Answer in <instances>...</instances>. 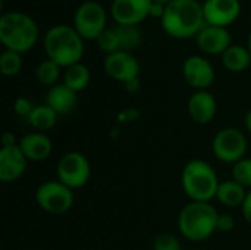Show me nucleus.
<instances>
[{"instance_id": "1", "label": "nucleus", "mask_w": 251, "mask_h": 250, "mask_svg": "<svg viewBox=\"0 0 251 250\" xmlns=\"http://www.w3.org/2000/svg\"><path fill=\"white\" fill-rule=\"evenodd\" d=\"M163 31L174 38L197 37L206 27L203 4L199 0H174L160 19Z\"/></svg>"}, {"instance_id": "2", "label": "nucleus", "mask_w": 251, "mask_h": 250, "mask_svg": "<svg viewBox=\"0 0 251 250\" xmlns=\"http://www.w3.org/2000/svg\"><path fill=\"white\" fill-rule=\"evenodd\" d=\"M43 44L47 59L56 62L65 69L79 63L85 52L84 38L74 27L65 24L51 27L46 32Z\"/></svg>"}, {"instance_id": "3", "label": "nucleus", "mask_w": 251, "mask_h": 250, "mask_svg": "<svg viewBox=\"0 0 251 250\" xmlns=\"http://www.w3.org/2000/svg\"><path fill=\"white\" fill-rule=\"evenodd\" d=\"M218 217L210 202H188L178 215V230L187 240L200 243L216 233Z\"/></svg>"}, {"instance_id": "4", "label": "nucleus", "mask_w": 251, "mask_h": 250, "mask_svg": "<svg viewBox=\"0 0 251 250\" xmlns=\"http://www.w3.org/2000/svg\"><path fill=\"white\" fill-rule=\"evenodd\" d=\"M219 184L216 171L203 159H191L182 168L181 186L191 202H212L216 199Z\"/></svg>"}, {"instance_id": "5", "label": "nucleus", "mask_w": 251, "mask_h": 250, "mask_svg": "<svg viewBox=\"0 0 251 250\" xmlns=\"http://www.w3.org/2000/svg\"><path fill=\"white\" fill-rule=\"evenodd\" d=\"M38 40V25L26 13L7 12L0 18L1 44L18 53L31 50Z\"/></svg>"}, {"instance_id": "6", "label": "nucleus", "mask_w": 251, "mask_h": 250, "mask_svg": "<svg viewBox=\"0 0 251 250\" xmlns=\"http://www.w3.org/2000/svg\"><path fill=\"white\" fill-rule=\"evenodd\" d=\"M212 150L218 161L234 165L246 158V153L249 150V140L241 130L226 127L215 134Z\"/></svg>"}, {"instance_id": "7", "label": "nucleus", "mask_w": 251, "mask_h": 250, "mask_svg": "<svg viewBox=\"0 0 251 250\" xmlns=\"http://www.w3.org/2000/svg\"><path fill=\"white\" fill-rule=\"evenodd\" d=\"M74 190L59 180L44 181L35 190L37 205L47 214L63 215L74 206Z\"/></svg>"}, {"instance_id": "8", "label": "nucleus", "mask_w": 251, "mask_h": 250, "mask_svg": "<svg viewBox=\"0 0 251 250\" xmlns=\"http://www.w3.org/2000/svg\"><path fill=\"white\" fill-rule=\"evenodd\" d=\"M56 175L71 190L84 187L91 175V165L85 155L81 152H66L57 162Z\"/></svg>"}, {"instance_id": "9", "label": "nucleus", "mask_w": 251, "mask_h": 250, "mask_svg": "<svg viewBox=\"0 0 251 250\" xmlns=\"http://www.w3.org/2000/svg\"><path fill=\"white\" fill-rule=\"evenodd\" d=\"M74 28L84 40H96L106 29V10L99 1H84L74 15Z\"/></svg>"}, {"instance_id": "10", "label": "nucleus", "mask_w": 251, "mask_h": 250, "mask_svg": "<svg viewBox=\"0 0 251 250\" xmlns=\"http://www.w3.org/2000/svg\"><path fill=\"white\" fill-rule=\"evenodd\" d=\"M153 0H113L110 15L118 25H140L150 16Z\"/></svg>"}, {"instance_id": "11", "label": "nucleus", "mask_w": 251, "mask_h": 250, "mask_svg": "<svg viewBox=\"0 0 251 250\" xmlns=\"http://www.w3.org/2000/svg\"><path fill=\"white\" fill-rule=\"evenodd\" d=\"M104 71L106 74L122 84H126L140 75V62L131 52L119 50L116 53L107 55L104 59Z\"/></svg>"}, {"instance_id": "12", "label": "nucleus", "mask_w": 251, "mask_h": 250, "mask_svg": "<svg viewBox=\"0 0 251 250\" xmlns=\"http://www.w3.org/2000/svg\"><path fill=\"white\" fill-rule=\"evenodd\" d=\"M206 25L228 28L241 13L240 0H206L203 3Z\"/></svg>"}, {"instance_id": "13", "label": "nucleus", "mask_w": 251, "mask_h": 250, "mask_svg": "<svg viewBox=\"0 0 251 250\" xmlns=\"http://www.w3.org/2000/svg\"><path fill=\"white\" fill-rule=\"evenodd\" d=\"M182 75L196 91L207 90L215 81V68L206 57L193 55L182 63Z\"/></svg>"}, {"instance_id": "14", "label": "nucleus", "mask_w": 251, "mask_h": 250, "mask_svg": "<svg viewBox=\"0 0 251 250\" xmlns=\"http://www.w3.org/2000/svg\"><path fill=\"white\" fill-rule=\"evenodd\" d=\"M188 115L200 125L210 124L218 112V102L215 96L207 90H197L188 99Z\"/></svg>"}, {"instance_id": "15", "label": "nucleus", "mask_w": 251, "mask_h": 250, "mask_svg": "<svg viewBox=\"0 0 251 250\" xmlns=\"http://www.w3.org/2000/svg\"><path fill=\"white\" fill-rule=\"evenodd\" d=\"M28 159L19 146L0 149V181L13 183L19 180L26 171Z\"/></svg>"}, {"instance_id": "16", "label": "nucleus", "mask_w": 251, "mask_h": 250, "mask_svg": "<svg viewBox=\"0 0 251 250\" xmlns=\"http://www.w3.org/2000/svg\"><path fill=\"white\" fill-rule=\"evenodd\" d=\"M197 46L207 55H224L231 46V32L228 28L206 25L196 37Z\"/></svg>"}, {"instance_id": "17", "label": "nucleus", "mask_w": 251, "mask_h": 250, "mask_svg": "<svg viewBox=\"0 0 251 250\" xmlns=\"http://www.w3.org/2000/svg\"><path fill=\"white\" fill-rule=\"evenodd\" d=\"M18 146L25 155V158L32 162H43L50 158L53 152V143L50 137L40 131L25 134L18 141Z\"/></svg>"}, {"instance_id": "18", "label": "nucleus", "mask_w": 251, "mask_h": 250, "mask_svg": "<svg viewBox=\"0 0 251 250\" xmlns=\"http://www.w3.org/2000/svg\"><path fill=\"white\" fill-rule=\"evenodd\" d=\"M46 105H49L59 116L68 115L78 106V93L71 90L63 83H59L47 90Z\"/></svg>"}, {"instance_id": "19", "label": "nucleus", "mask_w": 251, "mask_h": 250, "mask_svg": "<svg viewBox=\"0 0 251 250\" xmlns=\"http://www.w3.org/2000/svg\"><path fill=\"white\" fill-rule=\"evenodd\" d=\"M247 189H244L241 184H238L234 180H226L219 184L216 199L228 208H241L244 203V199L247 196Z\"/></svg>"}, {"instance_id": "20", "label": "nucleus", "mask_w": 251, "mask_h": 250, "mask_svg": "<svg viewBox=\"0 0 251 250\" xmlns=\"http://www.w3.org/2000/svg\"><path fill=\"white\" fill-rule=\"evenodd\" d=\"M222 65L229 72H243L251 65V55L249 49L241 44H231L222 55Z\"/></svg>"}, {"instance_id": "21", "label": "nucleus", "mask_w": 251, "mask_h": 250, "mask_svg": "<svg viewBox=\"0 0 251 250\" xmlns=\"http://www.w3.org/2000/svg\"><path fill=\"white\" fill-rule=\"evenodd\" d=\"M90 80H91L90 69L81 62L66 68L63 74V84L68 85L75 93L85 90L90 84Z\"/></svg>"}, {"instance_id": "22", "label": "nucleus", "mask_w": 251, "mask_h": 250, "mask_svg": "<svg viewBox=\"0 0 251 250\" xmlns=\"http://www.w3.org/2000/svg\"><path fill=\"white\" fill-rule=\"evenodd\" d=\"M57 118L59 115L49 106V105H38L34 108V111L31 112V115L26 118L29 125L40 131V133H44V131H49L51 130L56 122H57Z\"/></svg>"}, {"instance_id": "23", "label": "nucleus", "mask_w": 251, "mask_h": 250, "mask_svg": "<svg viewBox=\"0 0 251 250\" xmlns=\"http://www.w3.org/2000/svg\"><path fill=\"white\" fill-rule=\"evenodd\" d=\"M113 29L116 31L119 41H121V50L124 52H132L137 49L143 41V34L137 25H115Z\"/></svg>"}, {"instance_id": "24", "label": "nucleus", "mask_w": 251, "mask_h": 250, "mask_svg": "<svg viewBox=\"0 0 251 250\" xmlns=\"http://www.w3.org/2000/svg\"><path fill=\"white\" fill-rule=\"evenodd\" d=\"M60 69L62 68L56 62L50 59H44L35 68V78L41 85H46L50 88L57 84L60 78Z\"/></svg>"}, {"instance_id": "25", "label": "nucleus", "mask_w": 251, "mask_h": 250, "mask_svg": "<svg viewBox=\"0 0 251 250\" xmlns=\"http://www.w3.org/2000/svg\"><path fill=\"white\" fill-rule=\"evenodd\" d=\"M22 53H18L15 50H3L0 55V71L4 77H15L22 69Z\"/></svg>"}, {"instance_id": "26", "label": "nucleus", "mask_w": 251, "mask_h": 250, "mask_svg": "<svg viewBox=\"0 0 251 250\" xmlns=\"http://www.w3.org/2000/svg\"><path fill=\"white\" fill-rule=\"evenodd\" d=\"M232 180L251 190V158H243L232 165Z\"/></svg>"}, {"instance_id": "27", "label": "nucleus", "mask_w": 251, "mask_h": 250, "mask_svg": "<svg viewBox=\"0 0 251 250\" xmlns=\"http://www.w3.org/2000/svg\"><path fill=\"white\" fill-rule=\"evenodd\" d=\"M97 46L101 52H104L106 55H112L121 50V41L119 37L116 34V31L112 28H106L101 35L97 38Z\"/></svg>"}, {"instance_id": "28", "label": "nucleus", "mask_w": 251, "mask_h": 250, "mask_svg": "<svg viewBox=\"0 0 251 250\" xmlns=\"http://www.w3.org/2000/svg\"><path fill=\"white\" fill-rule=\"evenodd\" d=\"M153 250H182L179 239L172 233H162L153 242Z\"/></svg>"}, {"instance_id": "29", "label": "nucleus", "mask_w": 251, "mask_h": 250, "mask_svg": "<svg viewBox=\"0 0 251 250\" xmlns=\"http://www.w3.org/2000/svg\"><path fill=\"white\" fill-rule=\"evenodd\" d=\"M34 105H32V102L29 100V99H26V97H18L16 100H15V105H13V111H15V113L18 115V116H25V118H28L29 115H31V112L34 111Z\"/></svg>"}, {"instance_id": "30", "label": "nucleus", "mask_w": 251, "mask_h": 250, "mask_svg": "<svg viewBox=\"0 0 251 250\" xmlns=\"http://www.w3.org/2000/svg\"><path fill=\"white\" fill-rule=\"evenodd\" d=\"M235 228V218L229 214H219L216 222V231L219 233H229Z\"/></svg>"}, {"instance_id": "31", "label": "nucleus", "mask_w": 251, "mask_h": 250, "mask_svg": "<svg viewBox=\"0 0 251 250\" xmlns=\"http://www.w3.org/2000/svg\"><path fill=\"white\" fill-rule=\"evenodd\" d=\"M241 214H243V218L251 225V190L247 192V196L241 206Z\"/></svg>"}, {"instance_id": "32", "label": "nucleus", "mask_w": 251, "mask_h": 250, "mask_svg": "<svg viewBox=\"0 0 251 250\" xmlns=\"http://www.w3.org/2000/svg\"><path fill=\"white\" fill-rule=\"evenodd\" d=\"M165 10H166V6L165 4L157 3V1H153L151 3V7H150V16L162 19L163 15H165Z\"/></svg>"}, {"instance_id": "33", "label": "nucleus", "mask_w": 251, "mask_h": 250, "mask_svg": "<svg viewBox=\"0 0 251 250\" xmlns=\"http://www.w3.org/2000/svg\"><path fill=\"white\" fill-rule=\"evenodd\" d=\"M12 146H18L16 137L12 133H4L1 137V147H12Z\"/></svg>"}, {"instance_id": "34", "label": "nucleus", "mask_w": 251, "mask_h": 250, "mask_svg": "<svg viewBox=\"0 0 251 250\" xmlns=\"http://www.w3.org/2000/svg\"><path fill=\"white\" fill-rule=\"evenodd\" d=\"M124 85H125V88H126L129 93H135V91L140 88V78H135V80H132V81L124 84Z\"/></svg>"}, {"instance_id": "35", "label": "nucleus", "mask_w": 251, "mask_h": 250, "mask_svg": "<svg viewBox=\"0 0 251 250\" xmlns=\"http://www.w3.org/2000/svg\"><path fill=\"white\" fill-rule=\"evenodd\" d=\"M244 127H246L247 133L251 136V109L247 111L246 115H244Z\"/></svg>"}, {"instance_id": "36", "label": "nucleus", "mask_w": 251, "mask_h": 250, "mask_svg": "<svg viewBox=\"0 0 251 250\" xmlns=\"http://www.w3.org/2000/svg\"><path fill=\"white\" fill-rule=\"evenodd\" d=\"M153 1H157V3H162V4L168 6V4H169V3H172L174 0H153Z\"/></svg>"}, {"instance_id": "37", "label": "nucleus", "mask_w": 251, "mask_h": 250, "mask_svg": "<svg viewBox=\"0 0 251 250\" xmlns=\"http://www.w3.org/2000/svg\"><path fill=\"white\" fill-rule=\"evenodd\" d=\"M247 49H249V52H250L251 55V31L250 34H249V40H247Z\"/></svg>"}, {"instance_id": "38", "label": "nucleus", "mask_w": 251, "mask_h": 250, "mask_svg": "<svg viewBox=\"0 0 251 250\" xmlns=\"http://www.w3.org/2000/svg\"><path fill=\"white\" fill-rule=\"evenodd\" d=\"M191 250H200V249H191Z\"/></svg>"}]
</instances>
